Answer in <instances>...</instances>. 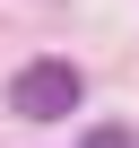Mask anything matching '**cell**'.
<instances>
[{
    "mask_svg": "<svg viewBox=\"0 0 139 148\" xmlns=\"http://www.w3.org/2000/svg\"><path fill=\"white\" fill-rule=\"evenodd\" d=\"M78 148H139V139H130V131H122V122H96V131H87V139H78Z\"/></svg>",
    "mask_w": 139,
    "mask_h": 148,
    "instance_id": "2",
    "label": "cell"
},
{
    "mask_svg": "<svg viewBox=\"0 0 139 148\" xmlns=\"http://www.w3.org/2000/svg\"><path fill=\"white\" fill-rule=\"evenodd\" d=\"M9 105L26 122H61L70 105H78V70H70V61H26L18 79H9Z\"/></svg>",
    "mask_w": 139,
    "mask_h": 148,
    "instance_id": "1",
    "label": "cell"
}]
</instances>
